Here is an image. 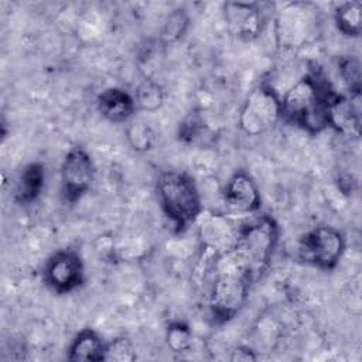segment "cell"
Segmentation results:
<instances>
[{"label":"cell","instance_id":"52a82bcc","mask_svg":"<svg viewBox=\"0 0 362 362\" xmlns=\"http://www.w3.org/2000/svg\"><path fill=\"white\" fill-rule=\"evenodd\" d=\"M318 7L307 1L284 4L276 16V37L281 47H303L318 30Z\"/></svg>","mask_w":362,"mask_h":362},{"label":"cell","instance_id":"7402d4cb","mask_svg":"<svg viewBox=\"0 0 362 362\" xmlns=\"http://www.w3.org/2000/svg\"><path fill=\"white\" fill-rule=\"evenodd\" d=\"M189 27V16L184 8L173 10L164 21L161 37L165 42H174L182 38Z\"/></svg>","mask_w":362,"mask_h":362},{"label":"cell","instance_id":"7c38bea8","mask_svg":"<svg viewBox=\"0 0 362 362\" xmlns=\"http://www.w3.org/2000/svg\"><path fill=\"white\" fill-rule=\"evenodd\" d=\"M195 223H198V233L206 250L222 256L235 247L239 223L228 215L202 211Z\"/></svg>","mask_w":362,"mask_h":362},{"label":"cell","instance_id":"603a6c76","mask_svg":"<svg viewBox=\"0 0 362 362\" xmlns=\"http://www.w3.org/2000/svg\"><path fill=\"white\" fill-rule=\"evenodd\" d=\"M137 358L136 348L127 337H116L106 342L103 361L110 362H132Z\"/></svg>","mask_w":362,"mask_h":362},{"label":"cell","instance_id":"5b68a950","mask_svg":"<svg viewBox=\"0 0 362 362\" xmlns=\"http://www.w3.org/2000/svg\"><path fill=\"white\" fill-rule=\"evenodd\" d=\"M281 119V96L263 82L246 96L239 112V127L247 136H260Z\"/></svg>","mask_w":362,"mask_h":362},{"label":"cell","instance_id":"8992f818","mask_svg":"<svg viewBox=\"0 0 362 362\" xmlns=\"http://www.w3.org/2000/svg\"><path fill=\"white\" fill-rule=\"evenodd\" d=\"M346 249L344 233L329 225H320L304 233L298 243V255L311 266L331 272L334 270Z\"/></svg>","mask_w":362,"mask_h":362},{"label":"cell","instance_id":"277c9868","mask_svg":"<svg viewBox=\"0 0 362 362\" xmlns=\"http://www.w3.org/2000/svg\"><path fill=\"white\" fill-rule=\"evenodd\" d=\"M252 284L230 253L219 256L214 264V279L209 286L208 300L214 322L225 324L233 320L245 307Z\"/></svg>","mask_w":362,"mask_h":362},{"label":"cell","instance_id":"6da1fadb","mask_svg":"<svg viewBox=\"0 0 362 362\" xmlns=\"http://www.w3.org/2000/svg\"><path fill=\"white\" fill-rule=\"evenodd\" d=\"M332 86L318 72L301 75L281 98V117L310 134L328 127L327 98Z\"/></svg>","mask_w":362,"mask_h":362},{"label":"cell","instance_id":"ba28073f","mask_svg":"<svg viewBox=\"0 0 362 362\" xmlns=\"http://www.w3.org/2000/svg\"><path fill=\"white\" fill-rule=\"evenodd\" d=\"M45 286L55 294H69L85 283V264L81 255L71 247L54 252L42 269Z\"/></svg>","mask_w":362,"mask_h":362},{"label":"cell","instance_id":"2e32d148","mask_svg":"<svg viewBox=\"0 0 362 362\" xmlns=\"http://www.w3.org/2000/svg\"><path fill=\"white\" fill-rule=\"evenodd\" d=\"M106 342L92 328L81 329L71 341L66 352V358L72 362L85 361H103Z\"/></svg>","mask_w":362,"mask_h":362},{"label":"cell","instance_id":"ac0fdd59","mask_svg":"<svg viewBox=\"0 0 362 362\" xmlns=\"http://www.w3.org/2000/svg\"><path fill=\"white\" fill-rule=\"evenodd\" d=\"M133 96L137 110L143 112H157L161 109L165 100L164 88L153 78H144L139 83Z\"/></svg>","mask_w":362,"mask_h":362},{"label":"cell","instance_id":"4fadbf2b","mask_svg":"<svg viewBox=\"0 0 362 362\" xmlns=\"http://www.w3.org/2000/svg\"><path fill=\"white\" fill-rule=\"evenodd\" d=\"M359 99L331 89L327 98L328 127H332L341 134L358 137L361 134Z\"/></svg>","mask_w":362,"mask_h":362},{"label":"cell","instance_id":"e0dca14e","mask_svg":"<svg viewBox=\"0 0 362 362\" xmlns=\"http://www.w3.org/2000/svg\"><path fill=\"white\" fill-rule=\"evenodd\" d=\"M334 21L337 30L349 38H356L362 27V3L344 1L334 8Z\"/></svg>","mask_w":362,"mask_h":362},{"label":"cell","instance_id":"30bf717a","mask_svg":"<svg viewBox=\"0 0 362 362\" xmlns=\"http://www.w3.org/2000/svg\"><path fill=\"white\" fill-rule=\"evenodd\" d=\"M269 3L257 1H226L223 17L229 30L240 40L250 41L262 34L266 25Z\"/></svg>","mask_w":362,"mask_h":362},{"label":"cell","instance_id":"8fae6325","mask_svg":"<svg viewBox=\"0 0 362 362\" xmlns=\"http://www.w3.org/2000/svg\"><path fill=\"white\" fill-rule=\"evenodd\" d=\"M223 204L230 215L250 216L260 211V189L247 171L239 170L229 177L223 188Z\"/></svg>","mask_w":362,"mask_h":362},{"label":"cell","instance_id":"d6986e66","mask_svg":"<svg viewBox=\"0 0 362 362\" xmlns=\"http://www.w3.org/2000/svg\"><path fill=\"white\" fill-rule=\"evenodd\" d=\"M338 74L349 90V96L361 98L362 74L359 59L355 55H342L338 59Z\"/></svg>","mask_w":362,"mask_h":362},{"label":"cell","instance_id":"9c48e42d","mask_svg":"<svg viewBox=\"0 0 362 362\" xmlns=\"http://www.w3.org/2000/svg\"><path fill=\"white\" fill-rule=\"evenodd\" d=\"M62 199L74 205L90 189L95 180V164L83 147H72L64 156L59 171Z\"/></svg>","mask_w":362,"mask_h":362},{"label":"cell","instance_id":"3957f363","mask_svg":"<svg viewBox=\"0 0 362 362\" xmlns=\"http://www.w3.org/2000/svg\"><path fill=\"white\" fill-rule=\"evenodd\" d=\"M160 206L175 233L195 223L204 211L201 192L194 178L182 171H161L156 181Z\"/></svg>","mask_w":362,"mask_h":362},{"label":"cell","instance_id":"7a4b0ae2","mask_svg":"<svg viewBox=\"0 0 362 362\" xmlns=\"http://www.w3.org/2000/svg\"><path fill=\"white\" fill-rule=\"evenodd\" d=\"M280 238V228L270 215H250L239 223L235 247L229 252L255 284L267 272Z\"/></svg>","mask_w":362,"mask_h":362},{"label":"cell","instance_id":"9a60e30c","mask_svg":"<svg viewBox=\"0 0 362 362\" xmlns=\"http://www.w3.org/2000/svg\"><path fill=\"white\" fill-rule=\"evenodd\" d=\"M45 187V165L41 161H33L24 165L18 174L14 199L20 205H30L35 202Z\"/></svg>","mask_w":362,"mask_h":362},{"label":"cell","instance_id":"ffe728a7","mask_svg":"<svg viewBox=\"0 0 362 362\" xmlns=\"http://www.w3.org/2000/svg\"><path fill=\"white\" fill-rule=\"evenodd\" d=\"M165 342L173 352L182 354V352L191 351L194 344V335L191 328L187 324L181 321H175L167 327Z\"/></svg>","mask_w":362,"mask_h":362},{"label":"cell","instance_id":"44dd1931","mask_svg":"<svg viewBox=\"0 0 362 362\" xmlns=\"http://www.w3.org/2000/svg\"><path fill=\"white\" fill-rule=\"evenodd\" d=\"M126 137L134 151L144 153L153 148L156 143L154 130L144 122H134L126 130Z\"/></svg>","mask_w":362,"mask_h":362},{"label":"cell","instance_id":"5bb4252c","mask_svg":"<svg viewBox=\"0 0 362 362\" xmlns=\"http://www.w3.org/2000/svg\"><path fill=\"white\" fill-rule=\"evenodd\" d=\"M98 112L110 123H124L137 112L136 100L132 93L122 88H106L96 98Z\"/></svg>","mask_w":362,"mask_h":362}]
</instances>
